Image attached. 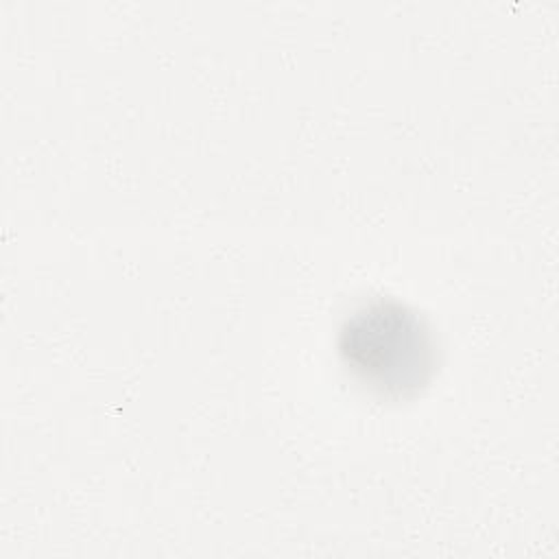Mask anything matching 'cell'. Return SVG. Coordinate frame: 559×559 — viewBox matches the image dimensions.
Here are the masks:
<instances>
[{
	"instance_id": "obj_1",
	"label": "cell",
	"mask_w": 559,
	"mask_h": 559,
	"mask_svg": "<svg viewBox=\"0 0 559 559\" xmlns=\"http://www.w3.org/2000/svg\"><path fill=\"white\" fill-rule=\"evenodd\" d=\"M338 356L349 373L382 397L419 393L437 367V347L424 317L411 306L378 297L345 317Z\"/></svg>"
}]
</instances>
